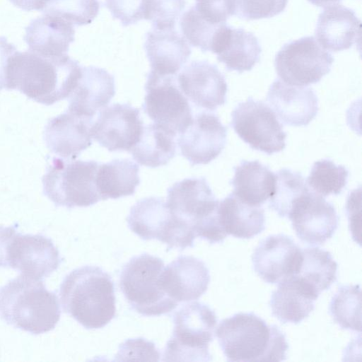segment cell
I'll list each match as a JSON object with an SVG mask.
<instances>
[{
    "instance_id": "6",
    "label": "cell",
    "mask_w": 362,
    "mask_h": 362,
    "mask_svg": "<svg viewBox=\"0 0 362 362\" xmlns=\"http://www.w3.org/2000/svg\"><path fill=\"white\" fill-rule=\"evenodd\" d=\"M174 327L164 353V361H209V345L214 339L217 317L200 302L182 306L173 315Z\"/></svg>"
},
{
    "instance_id": "10",
    "label": "cell",
    "mask_w": 362,
    "mask_h": 362,
    "mask_svg": "<svg viewBox=\"0 0 362 362\" xmlns=\"http://www.w3.org/2000/svg\"><path fill=\"white\" fill-rule=\"evenodd\" d=\"M127 221L129 229L141 239H157L167 245V250L194 246L196 237L173 216L161 197L138 201L132 206Z\"/></svg>"
},
{
    "instance_id": "8",
    "label": "cell",
    "mask_w": 362,
    "mask_h": 362,
    "mask_svg": "<svg viewBox=\"0 0 362 362\" xmlns=\"http://www.w3.org/2000/svg\"><path fill=\"white\" fill-rule=\"evenodd\" d=\"M163 261L147 253L131 258L121 272L119 286L132 309L144 316H159L174 310L177 303L159 286Z\"/></svg>"
},
{
    "instance_id": "13",
    "label": "cell",
    "mask_w": 362,
    "mask_h": 362,
    "mask_svg": "<svg viewBox=\"0 0 362 362\" xmlns=\"http://www.w3.org/2000/svg\"><path fill=\"white\" fill-rule=\"evenodd\" d=\"M143 110L154 123L176 136L191 124L193 117L187 98L175 81V76H158L148 73Z\"/></svg>"
},
{
    "instance_id": "32",
    "label": "cell",
    "mask_w": 362,
    "mask_h": 362,
    "mask_svg": "<svg viewBox=\"0 0 362 362\" xmlns=\"http://www.w3.org/2000/svg\"><path fill=\"white\" fill-rule=\"evenodd\" d=\"M302 254V262L296 276L320 294L336 281L337 263L329 252L317 247L305 248Z\"/></svg>"
},
{
    "instance_id": "3",
    "label": "cell",
    "mask_w": 362,
    "mask_h": 362,
    "mask_svg": "<svg viewBox=\"0 0 362 362\" xmlns=\"http://www.w3.org/2000/svg\"><path fill=\"white\" fill-rule=\"evenodd\" d=\"M216 336L228 361H281L288 344L276 325L253 313H239L223 320Z\"/></svg>"
},
{
    "instance_id": "15",
    "label": "cell",
    "mask_w": 362,
    "mask_h": 362,
    "mask_svg": "<svg viewBox=\"0 0 362 362\" xmlns=\"http://www.w3.org/2000/svg\"><path fill=\"white\" fill-rule=\"evenodd\" d=\"M288 218L298 238L313 245L325 243L338 227L334 206L309 190L295 200Z\"/></svg>"
},
{
    "instance_id": "45",
    "label": "cell",
    "mask_w": 362,
    "mask_h": 362,
    "mask_svg": "<svg viewBox=\"0 0 362 362\" xmlns=\"http://www.w3.org/2000/svg\"><path fill=\"white\" fill-rule=\"evenodd\" d=\"M313 5L320 7H326L332 4H338L341 0H308Z\"/></svg>"
},
{
    "instance_id": "23",
    "label": "cell",
    "mask_w": 362,
    "mask_h": 362,
    "mask_svg": "<svg viewBox=\"0 0 362 362\" xmlns=\"http://www.w3.org/2000/svg\"><path fill=\"white\" fill-rule=\"evenodd\" d=\"M361 20L355 12L339 4L325 7L319 15L315 37L325 50L348 49L361 39Z\"/></svg>"
},
{
    "instance_id": "19",
    "label": "cell",
    "mask_w": 362,
    "mask_h": 362,
    "mask_svg": "<svg viewBox=\"0 0 362 362\" xmlns=\"http://www.w3.org/2000/svg\"><path fill=\"white\" fill-rule=\"evenodd\" d=\"M209 271L202 260L180 256L163 268L159 286L173 300L178 303L199 299L207 290Z\"/></svg>"
},
{
    "instance_id": "27",
    "label": "cell",
    "mask_w": 362,
    "mask_h": 362,
    "mask_svg": "<svg viewBox=\"0 0 362 362\" xmlns=\"http://www.w3.org/2000/svg\"><path fill=\"white\" fill-rule=\"evenodd\" d=\"M319 295L299 277L286 279L272 294L269 305L272 315L282 323L298 324L313 311Z\"/></svg>"
},
{
    "instance_id": "38",
    "label": "cell",
    "mask_w": 362,
    "mask_h": 362,
    "mask_svg": "<svg viewBox=\"0 0 362 362\" xmlns=\"http://www.w3.org/2000/svg\"><path fill=\"white\" fill-rule=\"evenodd\" d=\"M185 4V0H143L144 19L151 21L153 28L175 29Z\"/></svg>"
},
{
    "instance_id": "7",
    "label": "cell",
    "mask_w": 362,
    "mask_h": 362,
    "mask_svg": "<svg viewBox=\"0 0 362 362\" xmlns=\"http://www.w3.org/2000/svg\"><path fill=\"white\" fill-rule=\"evenodd\" d=\"M100 163L54 157L42 177L43 193L57 206L87 207L100 200L95 185Z\"/></svg>"
},
{
    "instance_id": "17",
    "label": "cell",
    "mask_w": 362,
    "mask_h": 362,
    "mask_svg": "<svg viewBox=\"0 0 362 362\" xmlns=\"http://www.w3.org/2000/svg\"><path fill=\"white\" fill-rule=\"evenodd\" d=\"M227 127L219 117L201 112L191 124L179 134L177 144L180 153L191 164H207L218 156L225 147Z\"/></svg>"
},
{
    "instance_id": "11",
    "label": "cell",
    "mask_w": 362,
    "mask_h": 362,
    "mask_svg": "<svg viewBox=\"0 0 362 362\" xmlns=\"http://www.w3.org/2000/svg\"><path fill=\"white\" fill-rule=\"evenodd\" d=\"M333 62L314 37L307 36L285 44L276 54L274 66L284 83L305 86L319 82L330 71Z\"/></svg>"
},
{
    "instance_id": "42",
    "label": "cell",
    "mask_w": 362,
    "mask_h": 362,
    "mask_svg": "<svg viewBox=\"0 0 362 362\" xmlns=\"http://www.w3.org/2000/svg\"><path fill=\"white\" fill-rule=\"evenodd\" d=\"M346 211L349 217V227L353 238L360 242L361 239V191L357 194L354 190L347 201ZM361 243V242H360Z\"/></svg>"
},
{
    "instance_id": "39",
    "label": "cell",
    "mask_w": 362,
    "mask_h": 362,
    "mask_svg": "<svg viewBox=\"0 0 362 362\" xmlns=\"http://www.w3.org/2000/svg\"><path fill=\"white\" fill-rule=\"evenodd\" d=\"M288 0H228L230 16L245 20L272 18L281 13Z\"/></svg>"
},
{
    "instance_id": "35",
    "label": "cell",
    "mask_w": 362,
    "mask_h": 362,
    "mask_svg": "<svg viewBox=\"0 0 362 362\" xmlns=\"http://www.w3.org/2000/svg\"><path fill=\"white\" fill-rule=\"evenodd\" d=\"M348 176L349 171L344 166L322 159L313 164L306 184L312 192L322 197L337 195L346 185Z\"/></svg>"
},
{
    "instance_id": "37",
    "label": "cell",
    "mask_w": 362,
    "mask_h": 362,
    "mask_svg": "<svg viewBox=\"0 0 362 362\" xmlns=\"http://www.w3.org/2000/svg\"><path fill=\"white\" fill-rule=\"evenodd\" d=\"M99 10L98 0H50L43 12L58 16L73 25L81 26L91 23Z\"/></svg>"
},
{
    "instance_id": "21",
    "label": "cell",
    "mask_w": 362,
    "mask_h": 362,
    "mask_svg": "<svg viewBox=\"0 0 362 362\" xmlns=\"http://www.w3.org/2000/svg\"><path fill=\"white\" fill-rule=\"evenodd\" d=\"M267 100L281 121L289 126L308 125L319 110L318 99L312 88L291 86L279 79L270 86Z\"/></svg>"
},
{
    "instance_id": "1",
    "label": "cell",
    "mask_w": 362,
    "mask_h": 362,
    "mask_svg": "<svg viewBox=\"0 0 362 362\" xmlns=\"http://www.w3.org/2000/svg\"><path fill=\"white\" fill-rule=\"evenodd\" d=\"M81 68L69 55L50 59L30 51H16L8 64L6 89H17L39 103L50 105L69 97Z\"/></svg>"
},
{
    "instance_id": "36",
    "label": "cell",
    "mask_w": 362,
    "mask_h": 362,
    "mask_svg": "<svg viewBox=\"0 0 362 362\" xmlns=\"http://www.w3.org/2000/svg\"><path fill=\"white\" fill-rule=\"evenodd\" d=\"M224 24L216 25L206 21L194 6L182 15L180 21L182 36L187 42L204 52L211 51L216 35Z\"/></svg>"
},
{
    "instance_id": "9",
    "label": "cell",
    "mask_w": 362,
    "mask_h": 362,
    "mask_svg": "<svg viewBox=\"0 0 362 362\" xmlns=\"http://www.w3.org/2000/svg\"><path fill=\"white\" fill-rule=\"evenodd\" d=\"M61 261L51 239L40 234L22 235L15 226H0V267L42 280L55 271Z\"/></svg>"
},
{
    "instance_id": "40",
    "label": "cell",
    "mask_w": 362,
    "mask_h": 362,
    "mask_svg": "<svg viewBox=\"0 0 362 362\" xmlns=\"http://www.w3.org/2000/svg\"><path fill=\"white\" fill-rule=\"evenodd\" d=\"M105 6L112 17L118 19L123 26L144 19L143 0H105Z\"/></svg>"
},
{
    "instance_id": "4",
    "label": "cell",
    "mask_w": 362,
    "mask_h": 362,
    "mask_svg": "<svg viewBox=\"0 0 362 362\" xmlns=\"http://www.w3.org/2000/svg\"><path fill=\"white\" fill-rule=\"evenodd\" d=\"M58 298L41 279L21 274L0 288V317L33 334L53 329L60 319Z\"/></svg>"
},
{
    "instance_id": "30",
    "label": "cell",
    "mask_w": 362,
    "mask_h": 362,
    "mask_svg": "<svg viewBox=\"0 0 362 362\" xmlns=\"http://www.w3.org/2000/svg\"><path fill=\"white\" fill-rule=\"evenodd\" d=\"M139 166L129 158L100 163L95 185L100 200L133 195L140 183Z\"/></svg>"
},
{
    "instance_id": "29",
    "label": "cell",
    "mask_w": 362,
    "mask_h": 362,
    "mask_svg": "<svg viewBox=\"0 0 362 362\" xmlns=\"http://www.w3.org/2000/svg\"><path fill=\"white\" fill-rule=\"evenodd\" d=\"M217 216L227 235L248 239L265 228L264 209L242 202L233 193L219 202Z\"/></svg>"
},
{
    "instance_id": "41",
    "label": "cell",
    "mask_w": 362,
    "mask_h": 362,
    "mask_svg": "<svg viewBox=\"0 0 362 362\" xmlns=\"http://www.w3.org/2000/svg\"><path fill=\"white\" fill-rule=\"evenodd\" d=\"M198 13L206 21L216 25L226 23L230 16L228 0H195Z\"/></svg>"
},
{
    "instance_id": "16",
    "label": "cell",
    "mask_w": 362,
    "mask_h": 362,
    "mask_svg": "<svg viewBox=\"0 0 362 362\" xmlns=\"http://www.w3.org/2000/svg\"><path fill=\"white\" fill-rule=\"evenodd\" d=\"M302 259L300 247L291 237L284 234L265 238L252 255L254 270L269 284H279L296 276Z\"/></svg>"
},
{
    "instance_id": "18",
    "label": "cell",
    "mask_w": 362,
    "mask_h": 362,
    "mask_svg": "<svg viewBox=\"0 0 362 362\" xmlns=\"http://www.w3.org/2000/svg\"><path fill=\"white\" fill-rule=\"evenodd\" d=\"M177 76L179 88L196 107L212 111L225 104L228 86L215 64L192 61Z\"/></svg>"
},
{
    "instance_id": "12",
    "label": "cell",
    "mask_w": 362,
    "mask_h": 362,
    "mask_svg": "<svg viewBox=\"0 0 362 362\" xmlns=\"http://www.w3.org/2000/svg\"><path fill=\"white\" fill-rule=\"evenodd\" d=\"M231 126L252 148L268 155L286 147L287 134L274 111L264 102L249 98L231 114Z\"/></svg>"
},
{
    "instance_id": "25",
    "label": "cell",
    "mask_w": 362,
    "mask_h": 362,
    "mask_svg": "<svg viewBox=\"0 0 362 362\" xmlns=\"http://www.w3.org/2000/svg\"><path fill=\"white\" fill-rule=\"evenodd\" d=\"M115 94V78L105 69L83 66L81 75L69 95L68 110L93 118L98 110L107 106Z\"/></svg>"
},
{
    "instance_id": "43",
    "label": "cell",
    "mask_w": 362,
    "mask_h": 362,
    "mask_svg": "<svg viewBox=\"0 0 362 362\" xmlns=\"http://www.w3.org/2000/svg\"><path fill=\"white\" fill-rule=\"evenodd\" d=\"M16 51L13 44L8 42L5 37L0 36V89H6L8 64L10 58Z\"/></svg>"
},
{
    "instance_id": "20",
    "label": "cell",
    "mask_w": 362,
    "mask_h": 362,
    "mask_svg": "<svg viewBox=\"0 0 362 362\" xmlns=\"http://www.w3.org/2000/svg\"><path fill=\"white\" fill-rule=\"evenodd\" d=\"M93 118L69 110L52 118L44 139L49 151L65 159H75L92 144Z\"/></svg>"
},
{
    "instance_id": "33",
    "label": "cell",
    "mask_w": 362,
    "mask_h": 362,
    "mask_svg": "<svg viewBox=\"0 0 362 362\" xmlns=\"http://www.w3.org/2000/svg\"><path fill=\"white\" fill-rule=\"evenodd\" d=\"M360 285L341 286L329 304V314L342 329L361 331Z\"/></svg>"
},
{
    "instance_id": "5",
    "label": "cell",
    "mask_w": 362,
    "mask_h": 362,
    "mask_svg": "<svg viewBox=\"0 0 362 362\" xmlns=\"http://www.w3.org/2000/svg\"><path fill=\"white\" fill-rule=\"evenodd\" d=\"M167 192V206L182 226L211 244L223 241L227 235L217 216L219 201L205 177L176 182Z\"/></svg>"
},
{
    "instance_id": "26",
    "label": "cell",
    "mask_w": 362,
    "mask_h": 362,
    "mask_svg": "<svg viewBox=\"0 0 362 362\" xmlns=\"http://www.w3.org/2000/svg\"><path fill=\"white\" fill-rule=\"evenodd\" d=\"M211 52L227 70L242 73L250 71L259 61L262 48L252 33L226 23L218 30Z\"/></svg>"
},
{
    "instance_id": "44",
    "label": "cell",
    "mask_w": 362,
    "mask_h": 362,
    "mask_svg": "<svg viewBox=\"0 0 362 362\" xmlns=\"http://www.w3.org/2000/svg\"><path fill=\"white\" fill-rule=\"evenodd\" d=\"M50 0H10L16 7L27 11H44Z\"/></svg>"
},
{
    "instance_id": "31",
    "label": "cell",
    "mask_w": 362,
    "mask_h": 362,
    "mask_svg": "<svg viewBox=\"0 0 362 362\" xmlns=\"http://www.w3.org/2000/svg\"><path fill=\"white\" fill-rule=\"evenodd\" d=\"M176 135L156 123L144 126L139 141L130 150L141 165L158 168L165 165L175 157Z\"/></svg>"
},
{
    "instance_id": "14",
    "label": "cell",
    "mask_w": 362,
    "mask_h": 362,
    "mask_svg": "<svg viewBox=\"0 0 362 362\" xmlns=\"http://www.w3.org/2000/svg\"><path fill=\"white\" fill-rule=\"evenodd\" d=\"M144 126L139 109L127 103H115L100 111L91 136L110 152L130 151L139 141Z\"/></svg>"
},
{
    "instance_id": "2",
    "label": "cell",
    "mask_w": 362,
    "mask_h": 362,
    "mask_svg": "<svg viewBox=\"0 0 362 362\" xmlns=\"http://www.w3.org/2000/svg\"><path fill=\"white\" fill-rule=\"evenodd\" d=\"M62 306L86 329H99L115 316V286L100 267L84 266L71 271L59 288Z\"/></svg>"
},
{
    "instance_id": "34",
    "label": "cell",
    "mask_w": 362,
    "mask_h": 362,
    "mask_svg": "<svg viewBox=\"0 0 362 362\" xmlns=\"http://www.w3.org/2000/svg\"><path fill=\"white\" fill-rule=\"evenodd\" d=\"M301 174L283 168L276 174V186L269 207L280 217H288L295 200L308 191Z\"/></svg>"
},
{
    "instance_id": "24",
    "label": "cell",
    "mask_w": 362,
    "mask_h": 362,
    "mask_svg": "<svg viewBox=\"0 0 362 362\" xmlns=\"http://www.w3.org/2000/svg\"><path fill=\"white\" fill-rule=\"evenodd\" d=\"M74 35L72 23L58 16L45 13L25 28L24 40L29 51L45 58L55 59L68 55Z\"/></svg>"
},
{
    "instance_id": "22",
    "label": "cell",
    "mask_w": 362,
    "mask_h": 362,
    "mask_svg": "<svg viewBox=\"0 0 362 362\" xmlns=\"http://www.w3.org/2000/svg\"><path fill=\"white\" fill-rule=\"evenodd\" d=\"M144 48L149 73L158 76H177L192 53L185 38L175 29L152 28L146 35Z\"/></svg>"
},
{
    "instance_id": "28",
    "label": "cell",
    "mask_w": 362,
    "mask_h": 362,
    "mask_svg": "<svg viewBox=\"0 0 362 362\" xmlns=\"http://www.w3.org/2000/svg\"><path fill=\"white\" fill-rule=\"evenodd\" d=\"M232 192L242 202L261 206L269 199L276 186V174L258 160H243L234 168Z\"/></svg>"
}]
</instances>
